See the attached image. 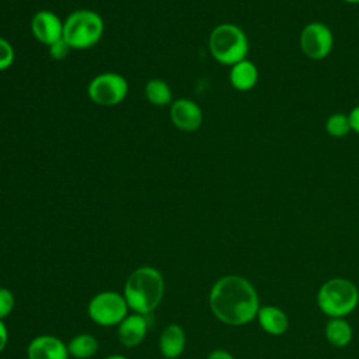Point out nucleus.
Instances as JSON below:
<instances>
[{
	"label": "nucleus",
	"instance_id": "nucleus-3",
	"mask_svg": "<svg viewBox=\"0 0 359 359\" xmlns=\"http://www.w3.org/2000/svg\"><path fill=\"white\" fill-rule=\"evenodd\" d=\"M318 309L328 317H346L359 304V289L346 278H331L317 292Z\"/></svg>",
	"mask_w": 359,
	"mask_h": 359
},
{
	"label": "nucleus",
	"instance_id": "nucleus-22",
	"mask_svg": "<svg viewBox=\"0 0 359 359\" xmlns=\"http://www.w3.org/2000/svg\"><path fill=\"white\" fill-rule=\"evenodd\" d=\"M48 48H49V55H50V57H53L55 60H63V59L70 53V50H72L70 45H69L63 38L59 39V41H56V42H53V43L49 45Z\"/></svg>",
	"mask_w": 359,
	"mask_h": 359
},
{
	"label": "nucleus",
	"instance_id": "nucleus-19",
	"mask_svg": "<svg viewBox=\"0 0 359 359\" xmlns=\"http://www.w3.org/2000/svg\"><path fill=\"white\" fill-rule=\"evenodd\" d=\"M325 130L332 137L346 136L349 132H352L349 116L342 112L331 114L325 121Z\"/></svg>",
	"mask_w": 359,
	"mask_h": 359
},
{
	"label": "nucleus",
	"instance_id": "nucleus-2",
	"mask_svg": "<svg viewBox=\"0 0 359 359\" xmlns=\"http://www.w3.org/2000/svg\"><path fill=\"white\" fill-rule=\"evenodd\" d=\"M129 310L139 314H150L164 296V278L153 266L136 268L126 279L122 292Z\"/></svg>",
	"mask_w": 359,
	"mask_h": 359
},
{
	"label": "nucleus",
	"instance_id": "nucleus-9",
	"mask_svg": "<svg viewBox=\"0 0 359 359\" xmlns=\"http://www.w3.org/2000/svg\"><path fill=\"white\" fill-rule=\"evenodd\" d=\"M170 118L174 126L182 132H195L203 121L201 107L188 98H178L170 105Z\"/></svg>",
	"mask_w": 359,
	"mask_h": 359
},
{
	"label": "nucleus",
	"instance_id": "nucleus-14",
	"mask_svg": "<svg viewBox=\"0 0 359 359\" xmlns=\"http://www.w3.org/2000/svg\"><path fill=\"white\" fill-rule=\"evenodd\" d=\"M257 320L259 327L269 335H282L289 328L287 314L276 306H261Z\"/></svg>",
	"mask_w": 359,
	"mask_h": 359
},
{
	"label": "nucleus",
	"instance_id": "nucleus-8",
	"mask_svg": "<svg viewBox=\"0 0 359 359\" xmlns=\"http://www.w3.org/2000/svg\"><path fill=\"white\" fill-rule=\"evenodd\" d=\"M299 45L309 59L321 60L327 57L334 48V34L327 24L313 21L300 31Z\"/></svg>",
	"mask_w": 359,
	"mask_h": 359
},
{
	"label": "nucleus",
	"instance_id": "nucleus-7",
	"mask_svg": "<svg viewBox=\"0 0 359 359\" xmlns=\"http://www.w3.org/2000/svg\"><path fill=\"white\" fill-rule=\"evenodd\" d=\"M128 91L129 84L126 79L114 72L100 73L87 87L90 100L101 107H114L121 104L126 98Z\"/></svg>",
	"mask_w": 359,
	"mask_h": 359
},
{
	"label": "nucleus",
	"instance_id": "nucleus-13",
	"mask_svg": "<svg viewBox=\"0 0 359 359\" xmlns=\"http://www.w3.org/2000/svg\"><path fill=\"white\" fill-rule=\"evenodd\" d=\"M185 331L178 324H168L158 338V348L165 359H177L181 356L185 349Z\"/></svg>",
	"mask_w": 359,
	"mask_h": 359
},
{
	"label": "nucleus",
	"instance_id": "nucleus-25",
	"mask_svg": "<svg viewBox=\"0 0 359 359\" xmlns=\"http://www.w3.org/2000/svg\"><path fill=\"white\" fill-rule=\"evenodd\" d=\"M8 341V331L3 320H0V353L4 351Z\"/></svg>",
	"mask_w": 359,
	"mask_h": 359
},
{
	"label": "nucleus",
	"instance_id": "nucleus-21",
	"mask_svg": "<svg viewBox=\"0 0 359 359\" xmlns=\"http://www.w3.org/2000/svg\"><path fill=\"white\" fill-rule=\"evenodd\" d=\"M14 62V49L11 43L0 36V72L8 69Z\"/></svg>",
	"mask_w": 359,
	"mask_h": 359
},
{
	"label": "nucleus",
	"instance_id": "nucleus-5",
	"mask_svg": "<svg viewBox=\"0 0 359 359\" xmlns=\"http://www.w3.org/2000/svg\"><path fill=\"white\" fill-rule=\"evenodd\" d=\"M104 34V21L93 10H76L63 22V39L72 49H88Z\"/></svg>",
	"mask_w": 359,
	"mask_h": 359
},
{
	"label": "nucleus",
	"instance_id": "nucleus-12",
	"mask_svg": "<svg viewBox=\"0 0 359 359\" xmlns=\"http://www.w3.org/2000/svg\"><path fill=\"white\" fill-rule=\"evenodd\" d=\"M149 331V321L147 316L132 313L128 314L119 324H118V339L122 345L128 348L137 346L146 338Z\"/></svg>",
	"mask_w": 359,
	"mask_h": 359
},
{
	"label": "nucleus",
	"instance_id": "nucleus-15",
	"mask_svg": "<svg viewBox=\"0 0 359 359\" xmlns=\"http://www.w3.org/2000/svg\"><path fill=\"white\" fill-rule=\"evenodd\" d=\"M259 79L258 67L248 59H244L230 67L229 80L233 88L238 91L252 90Z\"/></svg>",
	"mask_w": 359,
	"mask_h": 359
},
{
	"label": "nucleus",
	"instance_id": "nucleus-4",
	"mask_svg": "<svg viewBox=\"0 0 359 359\" xmlns=\"http://www.w3.org/2000/svg\"><path fill=\"white\" fill-rule=\"evenodd\" d=\"M250 49L247 34L236 24H220L209 35V50L216 62L233 66L247 59Z\"/></svg>",
	"mask_w": 359,
	"mask_h": 359
},
{
	"label": "nucleus",
	"instance_id": "nucleus-16",
	"mask_svg": "<svg viewBox=\"0 0 359 359\" xmlns=\"http://www.w3.org/2000/svg\"><path fill=\"white\" fill-rule=\"evenodd\" d=\"M325 339L335 348H344L351 344L353 338V330L345 317L328 318L324 327Z\"/></svg>",
	"mask_w": 359,
	"mask_h": 359
},
{
	"label": "nucleus",
	"instance_id": "nucleus-18",
	"mask_svg": "<svg viewBox=\"0 0 359 359\" xmlns=\"http://www.w3.org/2000/svg\"><path fill=\"white\" fill-rule=\"evenodd\" d=\"M144 95L149 102L157 107L171 105L172 102V91L170 86L161 79H151L144 86Z\"/></svg>",
	"mask_w": 359,
	"mask_h": 359
},
{
	"label": "nucleus",
	"instance_id": "nucleus-17",
	"mask_svg": "<svg viewBox=\"0 0 359 359\" xmlns=\"http://www.w3.org/2000/svg\"><path fill=\"white\" fill-rule=\"evenodd\" d=\"M69 355L76 359H90L98 351V341L93 334L81 332L74 335L67 344Z\"/></svg>",
	"mask_w": 359,
	"mask_h": 359
},
{
	"label": "nucleus",
	"instance_id": "nucleus-6",
	"mask_svg": "<svg viewBox=\"0 0 359 359\" xmlns=\"http://www.w3.org/2000/svg\"><path fill=\"white\" fill-rule=\"evenodd\" d=\"M128 303L122 293L102 290L91 297L87 306L88 317L101 327L118 325L129 313Z\"/></svg>",
	"mask_w": 359,
	"mask_h": 359
},
{
	"label": "nucleus",
	"instance_id": "nucleus-27",
	"mask_svg": "<svg viewBox=\"0 0 359 359\" xmlns=\"http://www.w3.org/2000/svg\"><path fill=\"white\" fill-rule=\"evenodd\" d=\"M346 3H351V4H359V0H344Z\"/></svg>",
	"mask_w": 359,
	"mask_h": 359
},
{
	"label": "nucleus",
	"instance_id": "nucleus-23",
	"mask_svg": "<svg viewBox=\"0 0 359 359\" xmlns=\"http://www.w3.org/2000/svg\"><path fill=\"white\" fill-rule=\"evenodd\" d=\"M349 122H351V129L352 132L359 135V105L352 108V111L348 114Z\"/></svg>",
	"mask_w": 359,
	"mask_h": 359
},
{
	"label": "nucleus",
	"instance_id": "nucleus-24",
	"mask_svg": "<svg viewBox=\"0 0 359 359\" xmlns=\"http://www.w3.org/2000/svg\"><path fill=\"white\" fill-rule=\"evenodd\" d=\"M206 359H236L230 352L224 349H213Z\"/></svg>",
	"mask_w": 359,
	"mask_h": 359
},
{
	"label": "nucleus",
	"instance_id": "nucleus-11",
	"mask_svg": "<svg viewBox=\"0 0 359 359\" xmlns=\"http://www.w3.org/2000/svg\"><path fill=\"white\" fill-rule=\"evenodd\" d=\"M28 359H69L67 345L57 337L43 334L31 339L27 348Z\"/></svg>",
	"mask_w": 359,
	"mask_h": 359
},
{
	"label": "nucleus",
	"instance_id": "nucleus-10",
	"mask_svg": "<svg viewBox=\"0 0 359 359\" xmlns=\"http://www.w3.org/2000/svg\"><path fill=\"white\" fill-rule=\"evenodd\" d=\"M31 29L36 41L46 46L63 38V22L49 10H41L34 14L31 20Z\"/></svg>",
	"mask_w": 359,
	"mask_h": 359
},
{
	"label": "nucleus",
	"instance_id": "nucleus-1",
	"mask_svg": "<svg viewBox=\"0 0 359 359\" xmlns=\"http://www.w3.org/2000/svg\"><path fill=\"white\" fill-rule=\"evenodd\" d=\"M213 316L227 325H245L257 318L259 296L255 286L240 275L219 278L209 292Z\"/></svg>",
	"mask_w": 359,
	"mask_h": 359
},
{
	"label": "nucleus",
	"instance_id": "nucleus-20",
	"mask_svg": "<svg viewBox=\"0 0 359 359\" xmlns=\"http://www.w3.org/2000/svg\"><path fill=\"white\" fill-rule=\"evenodd\" d=\"M15 306L14 293L7 287H0V320H4L11 314Z\"/></svg>",
	"mask_w": 359,
	"mask_h": 359
},
{
	"label": "nucleus",
	"instance_id": "nucleus-26",
	"mask_svg": "<svg viewBox=\"0 0 359 359\" xmlns=\"http://www.w3.org/2000/svg\"><path fill=\"white\" fill-rule=\"evenodd\" d=\"M104 359H128L126 356H123V355H118V353H115V355H109V356H107V358H104Z\"/></svg>",
	"mask_w": 359,
	"mask_h": 359
}]
</instances>
